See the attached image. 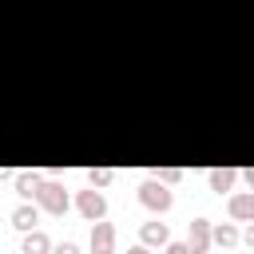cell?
Here are the masks:
<instances>
[{
	"instance_id": "1",
	"label": "cell",
	"mask_w": 254,
	"mask_h": 254,
	"mask_svg": "<svg viewBox=\"0 0 254 254\" xmlns=\"http://www.w3.org/2000/svg\"><path fill=\"white\" fill-rule=\"evenodd\" d=\"M36 206L40 210H48V214H64L71 202H67V190H64V183H52V179H40V187H36Z\"/></svg>"
},
{
	"instance_id": "19",
	"label": "cell",
	"mask_w": 254,
	"mask_h": 254,
	"mask_svg": "<svg viewBox=\"0 0 254 254\" xmlns=\"http://www.w3.org/2000/svg\"><path fill=\"white\" fill-rule=\"evenodd\" d=\"M127 254H151V246H143V242H139V246H131Z\"/></svg>"
},
{
	"instance_id": "16",
	"label": "cell",
	"mask_w": 254,
	"mask_h": 254,
	"mask_svg": "<svg viewBox=\"0 0 254 254\" xmlns=\"http://www.w3.org/2000/svg\"><path fill=\"white\" fill-rule=\"evenodd\" d=\"M163 254H190V246H187V242H167Z\"/></svg>"
},
{
	"instance_id": "2",
	"label": "cell",
	"mask_w": 254,
	"mask_h": 254,
	"mask_svg": "<svg viewBox=\"0 0 254 254\" xmlns=\"http://www.w3.org/2000/svg\"><path fill=\"white\" fill-rule=\"evenodd\" d=\"M139 202H143L147 210H155V214H163V210H171V202H175V194H171V187H167V183H159V179H147V183L139 187Z\"/></svg>"
},
{
	"instance_id": "13",
	"label": "cell",
	"mask_w": 254,
	"mask_h": 254,
	"mask_svg": "<svg viewBox=\"0 0 254 254\" xmlns=\"http://www.w3.org/2000/svg\"><path fill=\"white\" fill-rule=\"evenodd\" d=\"M111 179H115V171H111V167H91V171H87V187H95V190L111 187Z\"/></svg>"
},
{
	"instance_id": "12",
	"label": "cell",
	"mask_w": 254,
	"mask_h": 254,
	"mask_svg": "<svg viewBox=\"0 0 254 254\" xmlns=\"http://www.w3.org/2000/svg\"><path fill=\"white\" fill-rule=\"evenodd\" d=\"M12 187H16L20 198H32L36 187H40V175H36V171H16V175H12Z\"/></svg>"
},
{
	"instance_id": "4",
	"label": "cell",
	"mask_w": 254,
	"mask_h": 254,
	"mask_svg": "<svg viewBox=\"0 0 254 254\" xmlns=\"http://www.w3.org/2000/svg\"><path fill=\"white\" fill-rule=\"evenodd\" d=\"M210 218H190V226H187V246H190V254H206L210 250Z\"/></svg>"
},
{
	"instance_id": "15",
	"label": "cell",
	"mask_w": 254,
	"mask_h": 254,
	"mask_svg": "<svg viewBox=\"0 0 254 254\" xmlns=\"http://www.w3.org/2000/svg\"><path fill=\"white\" fill-rule=\"evenodd\" d=\"M52 254H79V242L64 238V242H52Z\"/></svg>"
},
{
	"instance_id": "8",
	"label": "cell",
	"mask_w": 254,
	"mask_h": 254,
	"mask_svg": "<svg viewBox=\"0 0 254 254\" xmlns=\"http://www.w3.org/2000/svg\"><path fill=\"white\" fill-rule=\"evenodd\" d=\"M206 183H210V190H214V194H226V190H234V183H238V171H234V167H214Z\"/></svg>"
},
{
	"instance_id": "9",
	"label": "cell",
	"mask_w": 254,
	"mask_h": 254,
	"mask_svg": "<svg viewBox=\"0 0 254 254\" xmlns=\"http://www.w3.org/2000/svg\"><path fill=\"white\" fill-rule=\"evenodd\" d=\"M139 238H143V246H167L171 242V230H167V222H143L139 226Z\"/></svg>"
},
{
	"instance_id": "6",
	"label": "cell",
	"mask_w": 254,
	"mask_h": 254,
	"mask_svg": "<svg viewBox=\"0 0 254 254\" xmlns=\"http://www.w3.org/2000/svg\"><path fill=\"white\" fill-rule=\"evenodd\" d=\"M226 210H230V218H238V222H254V190H238V194H230Z\"/></svg>"
},
{
	"instance_id": "11",
	"label": "cell",
	"mask_w": 254,
	"mask_h": 254,
	"mask_svg": "<svg viewBox=\"0 0 254 254\" xmlns=\"http://www.w3.org/2000/svg\"><path fill=\"white\" fill-rule=\"evenodd\" d=\"M210 242L230 250V246H238V242H242V234H238V226H234V222H218V226H210Z\"/></svg>"
},
{
	"instance_id": "14",
	"label": "cell",
	"mask_w": 254,
	"mask_h": 254,
	"mask_svg": "<svg viewBox=\"0 0 254 254\" xmlns=\"http://www.w3.org/2000/svg\"><path fill=\"white\" fill-rule=\"evenodd\" d=\"M155 179L171 187V183H179V179H183V171H179V167H159V171H155Z\"/></svg>"
},
{
	"instance_id": "18",
	"label": "cell",
	"mask_w": 254,
	"mask_h": 254,
	"mask_svg": "<svg viewBox=\"0 0 254 254\" xmlns=\"http://www.w3.org/2000/svg\"><path fill=\"white\" fill-rule=\"evenodd\" d=\"M238 175H242V179H246V187L254 190V167H246V171H238Z\"/></svg>"
},
{
	"instance_id": "10",
	"label": "cell",
	"mask_w": 254,
	"mask_h": 254,
	"mask_svg": "<svg viewBox=\"0 0 254 254\" xmlns=\"http://www.w3.org/2000/svg\"><path fill=\"white\" fill-rule=\"evenodd\" d=\"M20 254H52V238H48V234L36 226V230H28V234H24Z\"/></svg>"
},
{
	"instance_id": "20",
	"label": "cell",
	"mask_w": 254,
	"mask_h": 254,
	"mask_svg": "<svg viewBox=\"0 0 254 254\" xmlns=\"http://www.w3.org/2000/svg\"><path fill=\"white\" fill-rule=\"evenodd\" d=\"M250 254H254V250H250Z\"/></svg>"
},
{
	"instance_id": "3",
	"label": "cell",
	"mask_w": 254,
	"mask_h": 254,
	"mask_svg": "<svg viewBox=\"0 0 254 254\" xmlns=\"http://www.w3.org/2000/svg\"><path fill=\"white\" fill-rule=\"evenodd\" d=\"M75 210H79V214H83L87 222L103 218V214H107V198H103V190H95V187L79 190V198H75Z\"/></svg>"
},
{
	"instance_id": "7",
	"label": "cell",
	"mask_w": 254,
	"mask_h": 254,
	"mask_svg": "<svg viewBox=\"0 0 254 254\" xmlns=\"http://www.w3.org/2000/svg\"><path fill=\"white\" fill-rule=\"evenodd\" d=\"M36 222H40V206H32V202H20V206L12 210V226H16L20 234L36 230Z\"/></svg>"
},
{
	"instance_id": "5",
	"label": "cell",
	"mask_w": 254,
	"mask_h": 254,
	"mask_svg": "<svg viewBox=\"0 0 254 254\" xmlns=\"http://www.w3.org/2000/svg\"><path fill=\"white\" fill-rule=\"evenodd\" d=\"M91 254H115V226L103 218L91 222Z\"/></svg>"
},
{
	"instance_id": "17",
	"label": "cell",
	"mask_w": 254,
	"mask_h": 254,
	"mask_svg": "<svg viewBox=\"0 0 254 254\" xmlns=\"http://www.w3.org/2000/svg\"><path fill=\"white\" fill-rule=\"evenodd\" d=\"M242 242H246V246H250V250H254V222H250V226H246V230H242Z\"/></svg>"
}]
</instances>
